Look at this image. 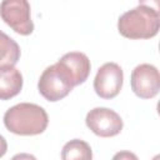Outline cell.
<instances>
[{"instance_id": "6da1fadb", "label": "cell", "mask_w": 160, "mask_h": 160, "mask_svg": "<svg viewBox=\"0 0 160 160\" xmlns=\"http://www.w3.org/2000/svg\"><path fill=\"white\" fill-rule=\"evenodd\" d=\"M49 118L44 108L31 102H20L6 110L5 128L16 135H39L48 128Z\"/></svg>"}, {"instance_id": "7a4b0ae2", "label": "cell", "mask_w": 160, "mask_h": 160, "mask_svg": "<svg viewBox=\"0 0 160 160\" xmlns=\"http://www.w3.org/2000/svg\"><path fill=\"white\" fill-rule=\"evenodd\" d=\"M160 28L159 11L145 4L124 12L118 20L119 32L128 39L154 38Z\"/></svg>"}, {"instance_id": "3957f363", "label": "cell", "mask_w": 160, "mask_h": 160, "mask_svg": "<svg viewBox=\"0 0 160 160\" xmlns=\"http://www.w3.org/2000/svg\"><path fill=\"white\" fill-rule=\"evenodd\" d=\"M74 86L69 71L59 61L48 66L40 75L38 82L39 92L49 101H59L64 99Z\"/></svg>"}, {"instance_id": "277c9868", "label": "cell", "mask_w": 160, "mask_h": 160, "mask_svg": "<svg viewBox=\"0 0 160 160\" xmlns=\"http://www.w3.org/2000/svg\"><path fill=\"white\" fill-rule=\"evenodd\" d=\"M0 16L6 25L20 35H30L34 31L30 4L26 0H5L0 2Z\"/></svg>"}, {"instance_id": "5b68a950", "label": "cell", "mask_w": 160, "mask_h": 160, "mask_svg": "<svg viewBox=\"0 0 160 160\" xmlns=\"http://www.w3.org/2000/svg\"><path fill=\"white\" fill-rule=\"evenodd\" d=\"M86 126L98 136L110 138L122 130V119L109 108H94L86 114Z\"/></svg>"}, {"instance_id": "8992f818", "label": "cell", "mask_w": 160, "mask_h": 160, "mask_svg": "<svg viewBox=\"0 0 160 160\" xmlns=\"http://www.w3.org/2000/svg\"><path fill=\"white\" fill-rule=\"evenodd\" d=\"M122 81V69L116 62H105L96 72L94 79V90L102 99H112L120 92Z\"/></svg>"}, {"instance_id": "52a82bcc", "label": "cell", "mask_w": 160, "mask_h": 160, "mask_svg": "<svg viewBox=\"0 0 160 160\" xmlns=\"http://www.w3.org/2000/svg\"><path fill=\"white\" fill-rule=\"evenodd\" d=\"M131 89L141 99H151L160 90L159 70L151 64H140L131 72Z\"/></svg>"}, {"instance_id": "ba28073f", "label": "cell", "mask_w": 160, "mask_h": 160, "mask_svg": "<svg viewBox=\"0 0 160 160\" xmlns=\"http://www.w3.org/2000/svg\"><path fill=\"white\" fill-rule=\"evenodd\" d=\"M61 65L65 66V69L69 71L74 85H80L86 81L89 74H90V60L89 58L80 51H71L65 55H62L59 60Z\"/></svg>"}, {"instance_id": "9c48e42d", "label": "cell", "mask_w": 160, "mask_h": 160, "mask_svg": "<svg viewBox=\"0 0 160 160\" xmlns=\"http://www.w3.org/2000/svg\"><path fill=\"white\" fill-rule=\"evenodd\" d=\"M22 88V75L12 65L0 66V100L16 96Z\"/></svg>"}, {"instance_id": "30bf717a", "label": "cell", "mask_w": 160, "mask_h": 160, "mask_svg": "<svg viewBox=\"0 0 160 160\" xmlns=\"http://www.w3.org/2000/svg\"><path fill=\"white\" fill-rule=\"evenodd\" d=\"M61 160H92V150L86 141L72 139L64 145Z\"/></svg>"}, {"instance_id": "8fae6325", "label": "cell", "mask_w": 160, "mask_h": 160, "mask_svg": "<svg viewBox=\"0 0 160 160\" xmlns=\"http://www.w3.org/2000/svg\"><path fill=\"white\" fill-rule=\"evenodd\" d=\"M20 59V46L18 42L0 30V66L15 65Z\"/></svg>"}, {"instance_id": "7c38bea8", "label": "cell", "mask_w": 160, "mask_h": 160, "mask_svg": "<svg viewBox=\"0 0 160 160\" xmlns=\"http://www.w3.org/2000/svg\"><path fill=\"white\" fill-rule=\"evenodd\" d=\"M111 160H139V158L131 152V151H128V150H122V151H119L116 152Z\"/></svg>"}, {"instance_id": "4fadbf2b", "label": "cell", "mask_w": 160, "mask_h": 160, "mask_svg": "<svg viewBox=\"0 0 160 160\" xmlns=\"http://www.w3.org/2000/svg\"><path fill=\"white\" fill-rule=\"evenodd\" d=\"M11 160H36V158L31 154H28V152H20V154H16L11 158Z\"/></svg>"}, {"instance_id": "5bb4252c", "label": "cell", "mask_w": 160, "mask_h": 160, "mask_svg": "<svg viewBox=\"0 0 160 160\" xmlns=\"http://www.w3.org/2000/svg\"><path fill=\"white\" fill-rule=\"evenodd\" d=\"M8 151V142L2 135H0V158H2Z\"/></svg>"}]
</instances>
